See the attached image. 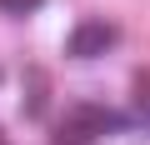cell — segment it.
I'll return each instance as SVG.
<instances>
[{
	"label": "cell",
	"instance_id": "2",
	"mask_svg": "<svg viewBox=\"0 0 150 145\" xmlns=\"http://www.w3.org/2000/svg\"><path fill=\"white\" fill-rule=\"evenodd\" d=\"M115 40H120V25H110V20H80L70 30V40H65V55L70 60H90V55H105Z\"/></svg>",
	"mask_w": 150,
	"mask_h": 145
},
{
	"label": "cell",
	"instance_id": "5",
	"mask_svg": "<svg viewBox=\"0 0 150 145\" xmlns=\"http://www.w3.org/2000/svg\"><path fill=\"white\" fill-rule=\"evenodd\" d=\"M0 145H5V130H0Z\"/></svg>",
	"mask_w": 150,
	"mask_h": 145
},
{
	"label": "cell",
	"instance_id": "3",
	"mask_svg": "<svg viewBox=\"0 0 150 145\" xmlns=\"http://www.w3.org/2000/svg\"><path fill=\"white\" fill-rule=\"evenodd\" d=\"M45 100H50V75H45V70H25V115L40 120L45 115Z\"/></svg>",
	"mask_w": 150,
	"mask_h": 145
},
{
	"label": "cell",
	"instance_id": "4",
	"mask_svg": "<svg viewBox=\"0 0 150 145\" xmlns=\"http://www.w3.org/2000/svg\"><path fill=\"white\" fill-rule=\"evenodd\" d=\"M40 5V0H0V10H10V15H30Z\"/></svg>",
	"mask_w": 150,
	"mask_h": 145
},
{
	"label": "cell",
	"instance_id": "1",
	"mask_svg": "<svg viewBox=\"0 0 150 145\" xmlns=\"http://www.w3.org/2000/svg\"><path fill=\"white\" fill-rule=\"evenodd\" d=\"M125 125H140V120H125V115H115V110H105V105H75L70 115H60L50 145H95L100 135L125 130Z\"/></svg>",
	"mask_w": 150,
	"mask_h": 145
}]
</instances>
